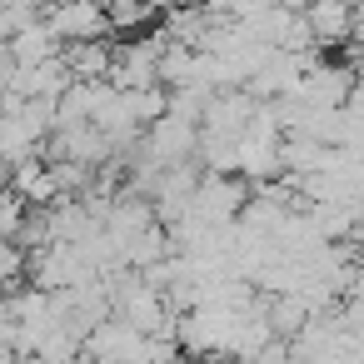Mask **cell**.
<instances>
[{
	"instance_id": "cell-8",
	"label": "cell",
	"mask_w": 364,
	"mask_h": 364,
	"mask_svg": "<svg viewBox=\"0 0 364 364\" xmlns=\"http://www.w3.org/2000/svg\"><path fill=\"white\" fill-rule=\"evenodd\" d=\"M274 6H284V11H304L309 0H274Z\"/></svg>"
},
{
	"instance_id": "cell-7",
	"label": "cell",
	"mask_w": 364,
	"mask_h": 364,
	"mask_svg": "<svg viewBox=\"0 0 364 364\" xmlns=\"http://www.w3.org/2000/svg\"><path fill=\"white\" fill-rule=\"evenodd\" d=\"M21 274H26V250L16 240H0V289L16 284Z\"/></svg>"
},
{
	"instance_id": "cell-4",
	"label": "cell",
	"mask_w": 364,
	"mask_h": 364,
	"mask_svg": "<svg viewBox=\"0 0 364 364\" xmlns=\"http://www.w3.org/2000/svg\"><path fill=\"white\" fill-rule=\"evenodd\" d=\"M6 50H11L16 65H41V60L60 55V41H55V31L46 26V16H36V21H26V26L6 41Z\"/></svg>"
},
{
	"instance_id": "cell-6",
	"label": "cell",
	"mask_w": 364,
	"mask_h": 364,
	"mask_svg": "<svg viewBox=\"0 0 364 364\" xmlns=\"http://www.w3.org/2000/svg\"><path fill=\"white\" fill-rule=\"evenodd\" d=\"M105 16H110V36H145L160 11L150 0H105Z\"/></svg>"
},
{
	"instance_id": "cell-3",
	"label": "cell",
	"mask_w": 364,
	"mask_h": 364,
	"mask_svg": "<svg viewBox=\"0 0 364 364\" xmlns=\"http://www.w3.org/2000/svg\"><path fill=\"white\" fill-rule=\"evenodd\" d=\"M299 16H304L314 46H344L354 36V16L359 11H354V0H309Z\"/></svg>"
},
{
	"instance_id": "cell-5",
	"label": "cell",
	"mask_w": 364,
	"mask_h": 364,
	"mask_svg": "<svg viewBox=\"0 0 364 364\" xmlns=\"http://www.w3.org/2000/svg\"><path fill=\"white\" fill-rule=\"evenodd\" d=\"M110 55H115L110 41H70V46H60V60H65L70 80H105Z\"/></svg>"
},
{
	"instance_id": "cell-2",
	"label": "cell",
	"mask_w": 364,
	"mask_h": 364,
	"mask_svg": "<svg viewBox=\"0 0 364 364\" xmlns=\"http://www.w3.org/2000/svg\"><path fill=\"white\" fill-rule=\"evenodd\" d=\"M41 16H46V26L55 31L60 46H70V41H110L105 0H50Z\"/></svg>"
},
{
	"instance_id": "cell-1",
	"label": "cell",
	"mask_w": 364,
	"mask_h": 364,
	"mask_svg": "<svg viewBox=\"0 0 364 364\" xmlns=\"http://www.w3.org/2000/svg\"><path fill=\"white\" fill-rule=\"evenodd\" d=\"M250 190H255V185H250V180H235V175H200V185H195L185 215L200 220V225H210V230H225V225H235V220L245 215Z\"/></svg>"
}]
</instances>
